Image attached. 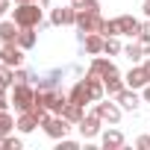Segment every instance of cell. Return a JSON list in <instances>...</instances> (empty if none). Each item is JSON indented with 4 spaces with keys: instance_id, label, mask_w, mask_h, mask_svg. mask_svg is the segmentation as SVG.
I'll return each instance as SVG.
<instances>
[{
    "instance_id": "cell-34",
    "label": "cell",
    "mask_w": 150,
    "mask_h": 150,
    "mask_svg": "<svg viewBox=\"0 0 150 150\" xmlns=\"http://www.w3.org/2000/svg\"><path fill=\"white\" fill-rule=\"evenodd\" d=\"M38 3H41V6H50V0H38Z\"/></svg>"
},
{
    "instance_id": "cell-32",
    "label": "cell",
    "mask_w": 150,
    "mask_h": 150,
    "mask_svg": "<svg viewBox=\"0 0 150 150\" xmlns=\"http://www.w3.org/2000/svg\"><path fill=\"white\" fill-rule=\"evenodd\" d=\"M3 109H9V100H6V97H0V112H3Z\"/></svg>"
},
{
    "instance_id": "cell-6",
    "label": "cell",
    "mask_w": 150,
    "mask_h": 150,
    "mask_svg": "<svg viewBox=\"0 0 150 150\" xmlns=\"http://www.w3.org/2000/svg\"><path fill=\"white\" fill-rule=\"evenodd\" d=\"M80 127V135L88 141V138H97L100 132H103V121H100V115L97 112H88V115H83V121L77 124Z\"/></svg>"
},
{
    "instance_id": "cell-11",
    "label": "cell",
    "mask_w": 150,
    "mask_h": 150,
    "mask_svg": "<svg viewBox=\"0 0 150 150\" xmlns=\"http://www.w3.org/2000/svg\"><path fill=\"white\" fill-rule=\"evenodd\" d=\"M115 24H118V35L138 38V33H141V21H138V18H132V15H118V18H115Z\"/></svg>"
},
{
    "instance_id": "cell-27",
    "label": "cell",
    "mask_w": 150,
    "mask_h": 150,
    "mask_svg": "<svg viewBox=\"0 0 150 150\" xmlns=\"http://www.w3.org/2000/svg\"><path fill=\"white\" fill-rule=\"evenodd\" d=\"M15 83H30V71H24V68H15Z\"/></svg>"
},
{
    "instance_id": "cell-7",
    "label": "cell",
    "mask_w": 150,
    "mask_h": 150,
    "mask_svg": "<svg viewBox=\"0 0 150 150\" xmlns=\"http://www.w3.org/2000/svg\"><path fill=\"white\" fill-rule=\"evenodd\" d=\"M88 74H91V77H100V80H109V77H115V74H121V71L115 68L112 59H106V56H94L91 65H88Z\"/></svg>"
},
{
    "instance_id": "cell-22",
    "label": "cell",
    "mask_w": 150,
    "mask_h": 150,
    "mask_svg": "<svg viewBox=\"0 0 150 150\" xmlns=\"http://www.w3.org/2000/svg\"><path fill=\"white\" fill-rule=\"evenodd\" d=\"M103 53H106V56H118V53H124V44L118 41V35H109V38L103 41Z\"/></svg>"
},
{
    "instance_id": "cell-29",
    "label": "cell",
    "mask_w": 150,
    "mask_h": 150,
    "mask_svg": "<svg viewBox=\"0 0 150 150\" xmlns=\"http://www.w3.org/2000/svg\"><path fill=\"white\" fill-rule=\"evenodd\" d=\"M6 12H9V0H0V21H3Z\"/></svg>"
},
{
    "instance_id": "cell-24",
    "label": "cell",
    "mask_w": 150,
    "mask_h": 150,
    "mask_svg": "<svg viewBox=\"0 0 150 150\" xmlns=\"http://www.w3.org/2000/svg\"><path fill=\"white\" fill-rule=\"evenodd\" d=\"M77 12H100V0H71Z\"/></svg>"
},
{
    "instance_id": "cell-31",
    "label": "cell",
    "mask_w": 150,
    "mask_h": 150,
    "mask_svg": "<svg viewBox=\"0 0 150 150\" xmlns=\"http://www.w3.org/2000/svg\"><path fill=\"white\" fill-rule=\"evenodd\" d=\"M141 12H144V18H150V0H144V6H141Z\"/></svg>"
},
{
    "instance_id": "cell-28",
    "label": "cell",
    "mask_w": 150,
    "mask_h": 150,
    "mask_svg": "<svg viewBox=\"0 0 150 150\" xmlns=\"http://www.w3.org/2000/svg\"><path fill=\"white\" fill-rule=\"evenodd\" d=\"M135 147H141V150H150V135H138V138H135Z\"/></svg>"
},
{
    "instance_id": "cell-25",
    "label": "cell",
    "mask_w": 150,
    "mask_h": 150,
    "mask_svg": "<svg viewBox=\"0 0 150 150\" xmlns=\"http://www.w3.org/2000/svg\"><path fill=\"white\" fill-rule=\"evenodd\" d=\"M21 147H24V141H21V138H15L12 132L0 138V150H21Z\"/></svg>"
},
{
    "instance_id": "cell-30",
    "label": "cell",
    "mask_w": 150,
    "mask_h": 150,
    "mask_svg": "<svg viewBox=\"0 0 150 150\" xmlns=\"http://www.w3.org/2000/svg\"><path fill=\"white\" fill-rule=\"evenodd\" d=\"M141 97H144V103H150V83L141 88Z\"/></svg>"
},
{
    "instance_id": "cell-10",
    "label": "cell",
    "mask_w": 150,
    "mask_h": 150,
    "mask_svg": "<svg viewBox=\"0 0 150 150\" xmlns=\"http://www.w3.org/2000/svg\"><path fill=\"white\" fill-rule=\"evenodd\" d=\"M0 62L9 68H21L24 65V47L21 44H3L0 47Z\"/></svg>"
},
{
    "instance_id": "cell-9",
    "label": "cell",
    "mask_w": 150,
    "mask_h": 150,
    "mask_svg": "<svg viewBox=\"0 0 150 150\" xmlns=\"http://www.w3.org/2000/svg\"><path fill=\"white\" fill-rule=\"evenodd\" d=\"M77 41H80V47H83V56L88 53V56H100L103 53V35L100 33H88V35H77Z\"/></svg>"
},
{
    "instance_id": "cell-13",
    "label": "cell",
    "mask_w": 150,
    "mask_h": 150,
    "mask_svg": "<svg viewBox=\"0 0 150 150\" xmlns=\"http://www.w3.org/2000/svg\"><path fill=\"white\" fill-rule=\"evenodd\" d=\"M115 100H118V106H121L124 112H135V109H138V103H141L138 88H129V86H127V88H124V91H121Z\"/></svg>"
},
{
    "instance_id": "cell-8",
    "label": "cell",
    "mask_w": 150,
    "mask_h": 150,
    "mask_svg": "<svg viewBox=\"0 0 150 150\" xmlns=\"http://www.w3.org/2000/svg\"><path fill=\"white\" fill-rule=\"evenodd\" d=\"M50 24L53 27H74L77 24V9H74V3L71 6H56L50 12Z\"/></svg>"
},
{
    "instance_id": "cell-12",
    "label": "cell",
    "mask_w": 150,
    "mask_h": 150,
    "mask_svg": "<svg viewBox=\"0 0 150 150\" xmlns=\"http://www.w3.org/2000/svg\"><path fill=\"white\" fill-rule=\"evenodd\" d=\"M124 80H127L129 88H144V86L150 83V74H147L144 65H132V68L127 71V77H124Z\"/></svg>"
},
{
    "instance_id": "cell-4",
    "label": "cell",
    "mask_w": 150,
    "mask_h": 150,
    "mask_svg": "<svg viewBox=\"0 0 150 150\" xmlns=\"http://www.w3.org/2000/svg\"><path fill=\"white\" fill-rule=\"evenodd\" d=\"M12 103H15L18 112H27V109L35 103V88H33L30 83H15V88H12Z\"/></svg>"
},
{
    "instance_id": "cell-23",
    "label": "cell",
    "mask_w": 150,
    "mask_h": 150,
    "mask_svg": "<svg viewBox=\"0 0 150 150\" xmlns=\"http://www.w3.org/2000/svg\"><path fill=\"white\" fill-rule=\"evenodd\" d=\"M124 56H127L129 62H141L144 50H141V44H138V41H129V44H124Z\"/></svg>"
},
{
    "instance_id": "cell-18",
    "label": "cell",
    "mask_w": 150,
    "mask_h": 150,
    "mask_svg": "<svg viewBox=\"0 0 150 150\" xmlns=\"http://www.w3.org/2000/svg\"><path fill=\"white\" fill-rule=\"evenodd\" d=\"M83 115H86V106L74 103V100H68V106L62 109V118H68L71 124H80V121H83Z\"/></svg>"
},
{
    "instance_id": "cell-14",
    "label": "cell",
    "mask_w": 150,
    "mask_h": 150,
    "mask_svg": "<svg viewBox=\"0 0 150 150\" xmlns=\"http://www.w3.org/2000/svg\"><path fill=\"white\" fill-rule=\"evenodd\" d=\"M68 100H74V103H80V106H86V103H94V97H91V88H88V83H86V80H80V83H74V88H71Z\"/></svg>"
},
{
    "instance_id": "cell-16",
    "label": "cell",
    "mask_w": 150,
    "mask_h": 150,
    "mask_svg": "<svg viewBox=\"0 0 150 150\" xmlns=\"http://www.w3.org/2000/svg\"><path fill=\"white\" fill-rule=\"evenodd\" d=\"M18 35H21V27L15 21H0V41L3 44H18Z\"/></svg>"
},
{
    "instance_id": "cell-17",
    "label": "cell",
    "mask_w": 150,
    "mask_h": 150,
    "mask_svg": "<svg viewBox=\"0 0 150 150\" xmlns=\"http://www.w3.org/2000/svg\"><path fill=\"white\" fill-rule=\"evenodd\" d=\"M18 44H21L24 50H33V47L38 44V33H35V27H21V35H18Z\"/></svg>"
},
{
    "instance_id": "cell-19",
    "label": "cell",
    "mask_w": 150,
    "mask_h": 150,
    "mask_svg": "<svg viewBox=\"0 0 150 150\" xmlns=\"http://www.w3.org/2000/svg\"><path fill=\"white\" fill-rule=\"evenodd\" d=\"M103 86H106V94L109 97H118L124 88H127V80L121 77V74H115V77H109V80H103Z\"/></svg>"
},
{
    "instance_id": "cell-35",
    "label": "cell",
    "mask_w": 150,
    "mask_h": 150,
    "mask_svg": "<svg viewBox=\"0 0 150 150\" xmlns=\"http://www.w3.org/2000/svg\"><path fill=\"white\" fill-rule=\"evenodd\" d=\"M144 68H147V74H150V59H147V62H144Z\"/></svg>"
},
{
    "instance_id": "cell-36",
    "label": "cell",
    "mask_w": 150,
    "mask_h": 150,
    "mask_svg": "<svg viewBox=\"0 0 150 150\" xmlns=\"http://www.w3.org/2000/svg\"><path fill=\"white\" fill-rule=\"evenodd\" d=\"M15 3H33V0H15Z\"/></svg>"
},
{
    "instance_id": "cell-21",
    "label": "cell",
    "mask_w": 150,
    "mask_h": 150,
    "mask_svg": "<svg viewBox=\"0 0 150 150\" xmlns=\"http://www.w3.org/2000/svg\"><path fill=\"white\" fill-rule=\"evenodd\" d=\"M15 127H18V124H15V118L9 115V109H3V112H0V138H3V135H9Z\"/></svg>"
},
{
    "instance_id": "cell-5",
    "label": "cell",
    "mask_w": 150,
    "mask_h": 150,
    "mask_svg": "<svg viewBox=\"0 0 150 150\" xmlns=\"http://www.w3.org/2000/svg\"><path fill=\"white\" fill-rule=\"evenodd\" d=\"M94 112L100 115L103 124H112V127H118V124H121V115H124V109L118 106V100H115V103H112V100H97V103H94Z\"/></svg>"
},
{
    "instance_id": "cell-3",
    "label": "cell",
    "mask_w": 150,
    "mask_h": 150,
    "mask_svg": "<svg viewBox=\"0 0 150 150\" xmlns=\"http://www.w3.org/2000/svg\"><path fill=\"white\" fill-rule=\"evenodd\" d=\"M106 18H100V12H77V35H88V33H100Z\"/></svg>"
},
{
    "instance_id": "cell-15",
    "label": "cell",
    "mask_w": 150,
    "mask_h": 150,
    "mask_svg": "<svg viewBox=\"0 0 150 150\" xmlns=\"http://www.w3.org/2000/svg\"><path fill=\"white\" fill-rule=\"evenodd\" d=\"M100 144L106 150H121L124 147V132L121 129H103L100 132Z\"/></svg>"
},
{
    "instance_id": "cell-2",
    "label": "cell",
    "mask_w": 150,
    "mask_h": 150,
    "mask_svg": "<svg viewBox=\"0 0 150 150\" xmlns=\"http://www.w3.org/2000/svg\"><path fill=\"white\" fill-rule=\"evenodd\" d=\"M41 127H44V135H47V138L59 141V138H65V135H68L71 121H68V118H62V115H47V118L41 121Z\"/></svg>"
},
{
    "instance_id": "cell-26",
    "label": "cell",
    "mask_w": 150,
    "mask_h": 150,
    "mask_svg": "<svg viewBox=\"0 0 150 150\" xmlns=\"http://www.w3.org/2000/svg\"><path fill=\"white\" fill-rule=\"evenodd\" d=\"M138 44H141V50H144V56H150V33H138V38H135Z\"/></svg>"
},
{
    "instance_id": "cell-37",
    "label": "cell",
    "mask_w": 150,
    "mask_h": 150,
    "mask_svg": "<svg viewBox=\"0 0 150 150\" xmlns=\"http://www.w3.org/2000/svg\"><path fill=\"white\" fill-rule=\"evenodd\" d=\"M0 65H3V62H0Z\"/></svg>"
},
{
    "instance_id": "cell-33",
    "label": "cell",
    "mask_w": 150,
    "mask_h": 150,
    "mask_svg": "<svg viewBox=\"0 0 150 150\" xmlns=\"http://www.w3.org/2000/svg\"><path fill=\"white\" fill-rule=\"evenodd\" d=\"M141 33H150V18H147V21L141 24Z\"/></svg>"
},
{
    "instance_id": "cell-20",
    "label": "cell",
    "mask_w": 150,
    "mask_h": 150,
    "mask_svg": "<svg viewBox=\"0 0 150 150\" xmlns=\"http://www.w3.org/2000/svg\"><path fill=\"white\" fill-rule=\"evenodd\" d=\"M15 124H18V129H21L24 135H27V132H33L35 127H41V124H38V118H35V115H33L30 109H27V112H21V118H18Z\"/></svg>"
},
{
    "instance_id": "cell-1",
    "label": "cell",
    "mask_w": 150,
    "mask_h": 150,
    "mask_svg": "<svg viewBox=\"0 0 150 150\" xmlns=\"http://www.w3.org/2000/svg\"><path fill=\"white\" fill-rule=\"evenodd\" d=\"M12 21L18 27H38L44 18H41V3H18V9H12Z\"/></svg>"
}]
</instances>
